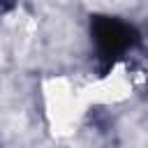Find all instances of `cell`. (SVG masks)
I'll return each mask as SVG.
<instances>
[{
	"label": "cell",
	"mask_w": 148,
	"mask_h": 148,
	"mask_svg": "<svg viewBox=\"0 0 148 148\" xmlns=\"http://www.w3.org/2000/svg\"><path fill=\"white\" fill-rule=\"evenodd\" d=\"M90 104L88 86H81L67 76H56L44 86L46 116L58 134H69L79 125L86 106Z\"/></svg>",
	"instance_id": "1"
}]
</instances>
